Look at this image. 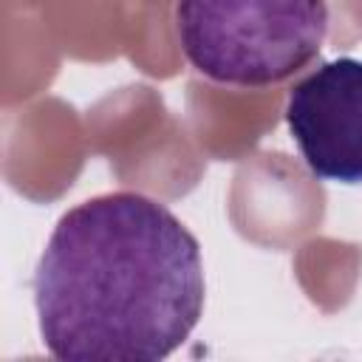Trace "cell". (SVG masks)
<instances>
[{"label":"cell","mask_w":362,"mask_h":362,"mask_svg":"<svg viewBox=\"0 0 362 362\" xmlns=\"http://www.w3.org/2000/svg\"><path fill=\"white\" fill-rule=\"evenodd\" d=\"M45 351L62 362H158L195 331L204 300L198 238L150 195L119 189L71 206L34 269Z\"/></svg>","instance_id":"cell-1"},{"label":"cell","mask_w":362,"mask_h":362,"mask_svg":"<svg viewBox=\"0 0 362 362\" xmlns=\"http://www.w3.org/2000/svg\"><path fill=\"white\" fill-rule=\"evenodd\" d=\"M325 0H175V37L187 62L229 88H266L294 76L322 48Z\"/></svg>","instance_id":"cell-2"},{"label":"cell","mask_w":362,"mask_h":362,"mask_svg":"<svg viewBox=\"0 0 362 362\" xmlns=\"http://www.w3.org/2000/svg\"><path fill=\"white\" fill-rule=\"evenodd\" d=\"M286 124L320 181L362 184V59H328L286 99Z\"/></svg>","instance_id":"cell-3"}]
</instances>
